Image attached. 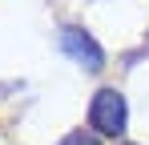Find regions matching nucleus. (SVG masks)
<instances>
[{
    "label": "nucleus",
    "mask_w": 149,
    "mask_h": 145,
    "mask_svg": "<svg viewBox=\"0 0 149 145\" xmlns=\"http://www.w3.org/2000/svg\"><path fill=\"white\" fill-rule=\"evenodd\" d=\"M61 145H97V137H93V133H85V129H77V133H69Z\"/></svg>",
    "instance_id": "3"
},
{
    "label": "nucleus",
    "mask_w": 149,
    "mask_h": 145,
    "mask_svg": "<svg viewBox=\"0 0 149 145\" xmlns=\"http://www.w3.org/2000/svg\"><path fill=\"white\" fill-rule=\"evenodd\" d=\"M89 121H93V129L105 133V137H121L125 133V97L117 89H101L93 97V105H89Z\"/></svg>",
    "instance_id": "1"
},
{
    "label": "nucleus",
    "mask_w": 149,
    "mask_h": 145,
    "mask_svg": "<svg viewBox=\"0 0 149 145\" xmlns=\"http://www.w3.org/2000/svg\"><path fill=\"white\" fill-rule=\"evenodd\" d=\"M61 48L73 56L77 65H85L89 72H101V65H105V52L97 48V40L89 32H81V28H65L61 32Z\"/></svg>",
    "instance_id": "2"
}]
</instances>
